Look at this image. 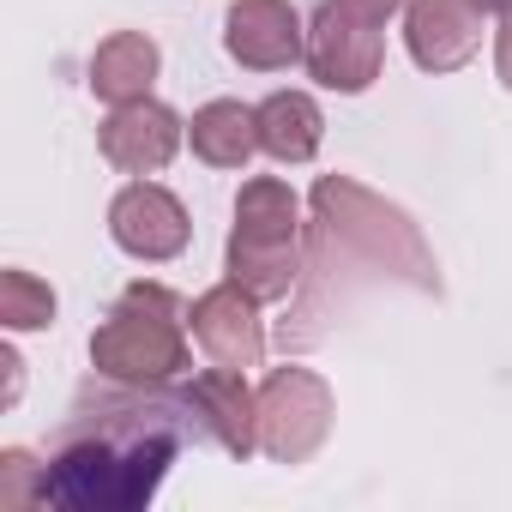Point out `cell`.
<instances>
[{
	"instance_id": "1",
	"label": "cell",
	"mask_w": 512,
	"mask_h": 512,
	"mask_svg": "<svg viewBox=\"0 0 512 512\" xmlns=\"http://www.w3.org/2000/svg\"><path fill=\"white\" fill-rule=\"evenodd\" d=\"M199 434L187 392L127 386L73 404L49 464H43V506L61 512H139L157 500L181 440Z\"/></svg>"
},
{
	"instance_id": "2",
	"label": "cell",
	"mask_w": 512,
	"mask_h": 512,
	"mask_svg": "<svg viewBox=\"0 0 512 512\" xmlns=\"http://www.w3.org/2000/svg\"><path fill=\"white\" fill-rule=\"evenodd\" d=\"M404 278L410 290H440L434 253L422 241V229L374 199L368 187H356L350 175H320L314 181V229H308V260H302V284H296V314L284 320V350H308L326 338V320H338V308L350 302L356 284H386Z\"/></svg>"
},
{
	"instance_id": "3",
	"label": "cell",
	"mask_w": 512,
	"mask_h": 512,
	"mask_svg": "<svg viewBox=\"0 0 512 512\" xmlns=\"http://www.w3.org/2000/svg\"><path fill=\"white\" fill-rule=\"evenodd\" d=\"M187 314L163 284H127L91 332V368L115 386H169L187 368Z\"/></svg>"
},
{
	"instance_id": "4",
	"label": "cell",
	"mask_w": 512,
	"mask_h": 512,
	"mask_svg": "<svg viewBox=\"0 0 512 512\" xmlns=\"http://www.w3.org/2000/svg\"><path fill=\"white\" fill-rule=\"evenodd\" d=\"M302 199L278 175H253L235 193V235H229V284L260 302H284L302 284Z\"/></svg>"
},
{
	"instance_id": "5",
	"label": "cell",
	"mask_w": 512,
	"mask_h": 512,
	"mask_svg": "<svg viewBox=\"0 0 512 512\" xmlns=\"http://www.w3.org/2000/svg\"><path fill=\"white\" fill-rule=\"evenodd\" d=\"M332 434V386L314 368H272L260 386V452L308 464Z\"/></svg>"
},
{
	"instance_id": "6",
	"label": "cell",
	"mask_w": 512,
	"mask_h": 512,
	"mask_svg": "<svg viewBox=\"0 0 512 512\" xmlns=\"http://www.w3.org/2000/svg\"><path fill=\"white\" fill-rule=\"evenodd\" d=\"M308 73L326 85V91H344V97H356V91H368L374 79H380V61H386V37H380V25H368V19H356L350 7H338V0H326V7L308 19Z\"/></svg>"
},
{
	"instance_id": "7",
	"label": "cell",
	"mask_w": 512,
	"mask_h": 512,
	"mask_svg": "<svg viewBox=\"0 0 512 512\" xmlns=\"http://www.w3.org/2000/svg\"><path fill=\"white\" fill-rule=\"evenodd\" d=\"M109 235H115L121 253H133V260L163 266V260H175V253L187 247L193 223H187V211H181V199H175L169 187L133 181V187H121L115 205H109Z\"/></svg>"
},
{
	"instance_id": "8",
	"label": "cell",
	"mask_w": 512,
	"mask_h": 512,
	"mask_svg": "<svg viewBox=\"0 0 512 512\" xmlns=\"http://www.w3.org/2000/svg\"><path fill=\"white\" fill-rule=\"evenodd\" d=\"M187 326L199 338V350L217 368H260L266 362V320H260V296H247L241 284H217L187 308Z\"/></svg>"
},
{
	"instance_id": "9",
	"label": "cell",
	"mask_w": 512,
	"mask_h": 512,
	"mask_svg": "<svg viewBox=\"0 0 512 512\" xmlns=\"http://www.w3.org/2000/svg\"><path fill=\"white\" fill-rule=\"evenodd\" d=\"M193 404V422L205 440H217L229 458H253L260 452V392L247 386L241 368H205L193 374V386H181Z\"/></svg>"
},
{
	"instance_id": "10",
	"label": "cell",
	"mask_w": 512,
	"mask_h": 512,
	"mask_svg": "<svg viewBox=\"0 0 512 512\" xmlns=\"http://www.w3.org/2000/svg\"><path fill=\"white\" fill-rule=\"evenodd\" d=\"M223 49L253 73H284L308 55V25L290 0H235L223 19Z\"/></svg>"
},
{
	"instance_id": "11",
	"label": "cell",
	"mask_w": 512,
	"mask_h": 512,
	"mask_svg": "<svg viewBox=\"0 0 512 512\" xmlns=\"http://www.w3.org/2000/svg\"><path fill=\"white\" fill-rule=\"evenodd\" d=\"M103 157L121 169V175H157L175 151H181V115L157 97H133V103H115L103 133H97Z\"/></svg>"
},
{
	"instance_id": "12",
	"label": "cell",
	"mask_w": 512,
	"mask_h": 512,
	"mask_svg": "<svg viewBox=\"0 0 512 512\" xmlns=\"http://www.w3.org/2000/svg\"><path fill=\"white\" fill-rule=\"evenodd\" d=\"M404 43L422 73H452L482 49V7L476 0H410Z\"/></svg>"
},
{
	"instance_id": "13",
	"label": "cell",
	"mask_w": 512,
	"mask_h": 512,
	"mask_svg": "<svg viewBox=\"0 0 512 512\" xmlns=\"http://www.w3.org/2000/svg\"><path fill=\"white\" fill-rule=\"evenodd\" d=\"M163 55L145 31H115L97 43L91 55V91L115 109V103H133V97H151V79H157Z\"/></svg>"
},
{
	"instance_id": "14",
	"label": "cell",
	"mask_w": 512,
	"mask_h": 512,
	"mask_svg": "<svg viewBox=\"0 0 512 512\" xmlns=\"http://www.w3.org/2000/svg\"><path fill=\"white\" fill-rule=\"evenodd\" d=\"M193 139V157L211 163V169H247V157L260 151V109H247L235 97H217L193 115L187 127Z\"/></svg>"
},
{
	"instance_id": "15",
	"label": "cell",
	"mask_w": 512,
	"mask_h": 512,
	"mask_svg": "<svg viewBox=\"0 0 512 512\" xmlns=\"http://www.w3.org/2000/svg\"><path fill=\"white\" fill-rule=\"evenodd\" d=\"M320 133H326V115L308 91H272L260 103V151L278 157V163H308L320 151Z\"/></svg>"
},
{
	"instance_id": "16",
	"label": "cell",
	"mask_w": 512,
	"mask_h": 512,
	"mask_svg": "<svg viewBox=\"0 0 512 512\" xmlns=\"http://www.w3.org/2000/svg\"><path fill=\"white\" fill-rule=\"evenodd\" d=\"M0 320H7V332H37V326H49V320H55V290L13 266L7 278H0Z\"/></svg>"
},
{
	"instance_id": "17",
	"label": "cell",
	"mask_w": 512,
	"mask_h": 512,
	"mask_svg": "<svg viewBox=\"0 0 512 512\" xmlns=\"http://www.w3.org/2000/svg\"><path fill=\"white\" fill-rule=\"evenodd\" d=\"M0 506H43V464L25 446L0 452Z\"/></svg>"
},
{
	"instance_id": "18",
	"label": "cell",
	"mask_w": 512,
	"mask_h": 512,
	"mask_svg": "<svg viewBox=\"0 0 512 512\" xmlns=\"http://www.w3.org/2000/svg\"><path fill=\"white\" fill-rule=\"evenodd\" d=\"M338 7H350L356 19H368V25H386L398 7H404V0H338Z\"/></svg>"
},
{
	"instance_id": "19",
	"label": "cell",
	"mask_w": 512,
	"mask_h": 512,
	"mask_svg": "<svg viewBox=\"0 0 512 512\" xmlns=\"http://www.w3.org/2000/svg\"><path fill=\"white\" fill-rule=\"evenodd\" d=\"M494 67H500V85L512 91V19H506L500 37H494Z\"/></svg>"
},
{
	"instance_id": "20",
	"label": "cell",
	"mask_w": 512,
	"mask_h": 512,
	"mask_svg": "<svg viewBox=\"0 0 512 512\" xmlns=\"http://www.w3.org/2000/svg\"><path fill=\"white\" fill-rule=\"evenodd\" d=\"M482 13H500V19H512V0H476Z\"/></svg>"
}]
</instances>
